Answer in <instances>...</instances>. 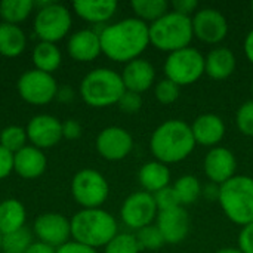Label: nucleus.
Masks as SVG:
<instances>
[{
    "mask_svg": "<svg viewBox=\"0 0 253 253\" xmlns=\"http://www.w3.org/2000/svg\"><path fill=\"white\" fill-rule=\"evenodd\" d=\"M102 53L114 62H130L138 59L150 44L148 24L133 18H125L105 25L99 31Z\"/></svg>",
    "mask_w": 253,
    "mask_h": 253,
    "instance_id": "nucleus-1",
    "label": "nucleus"
},
{
    "mask_svg": "<svg viewBox=\"0 0 253 253\" xmlns=\"http://www.w3.org/2000/svg\"><path fill=\"white\" fill-rule=\"evenodd\" d=\"M196 145L191 125L178 119L163 122L156 127L150 139V150L154 160L165 165L185 160L194 151Z\"/></svg>",
    "mask_w": 253,
    "mask_h": 253,
    "instance_id": "nucleus-2",
    "label": "nucleus"
},
{
    "mask_svg": "<svg viewBox=\"0 0 253 253\" xmlns=\"http://www.w3.org/2000/svg\"><path fill=\"white\" fill-rule=\"evenodd\" d=\"M70 224L73 240L92 249L105 248L119 234L116 218L101 208L79 211Z\"/></svg>",
    "mask_w": 253,
    "mask_h": 253,
    "instance_id": "nucleus-3",
    "label": "nucleus"
},
{
    "mask_svg": "<svg viewBox=\"0 0 253 253\" xmlns=\"http://www.w3.org/2000/svg\"><path fill=\"white\" fill-rule=\"evenodd\" d=\"M148 31L150 44L168 53L188 47L191 40L194 39L191 18L173 10H169L160 19L150 24Z\"/></svg>",
    "mask_w": 253,
    "mask_h": 253,
    "instance_id": "nucleus-4",
    "label": "nucleus"
},
{
    "mask_svg": "<svg viewBox=\"0 0 253 253\" xmlns=\"http://www.w3.org/2000/svg\"><path fill=\"white\" fill-rule=\"evenodd\" d=\"M126 87L122 74L111 68H95L87 73L80 83L82 99L95 108L114 105L120 101Z\"/></svg>",
    "mask_w": 253,
    "mask_h": 253,
    "instance_id": "nucleus-5",
    "label": "nucleus"
},
{
    "mask_svg": "<svg viewBox=\"0 0 253 253\" xmlns=\"http://www.w3.org/2000/svg\"><path fill=\"white\" fill-rule=\"evenodd\" d=\"M218 202L231 222L243 227L251 224L253 221V178L236 175L219 185Z\"/></svg>",
    "mask_w": 253,
    "mask_h": 253,
    "instance_id": "nucleus-6",
    "label": "nucleus"
},
{
    "mask_svg": "<svg viewBox=\"0 0 253 253\" xmlns=\"http://www.w3.org/2000/svg\"><path fill=\"white\" fill-rule=\"evenodd\" d=\"M163 71L166 79L181 86H190L205 74V56L200 50L188 46L168 55Z\"/></svg>",
    "mask_w": 253,
    "mask_h": 253,
    "instance_id": "nucleus-7",
    "label": "nucleus"
},
{
    "mask_svg": "<svg viewBox=\"0 0 253 253\" xmlns=\"http://www.w3.org/2000/svg\"><path fill=\"white\" fill-rule=\"evenodd\" d=\"M71 24L73 19L68 7L59 3L47 1L34 16V33L40 42L56 43L70 33Z\"/></svg>",
    "mask_w": 253,
    "mask_h": 253,
    "instance_id": "nucleus-8",
    "label": "nucleus"
},
{
    "mask_svg": "<svg viewBox=\"0 0 253 253\" xmlns=\"http://www.w3.org/2000/svg\"><path fill=\"white\" fill-rule=\"evenodd\" d=\"M71 194L83 209H98L107 202L110 185L101 172L82 169L73 176Z\"/></svg>",
    "mask_w": 253,
    "mask_h": 253,
    "instance_id": "nucleus-9",
    "label": "nucleus"
},
{
    "mask_svg": "<svg viewBox=\"0 0 253 253\" xmlns=\"http://www.w3.org/2000/svg\"><path fill=\"white\" fill-rule=\"evenodd\" d=\"M16 89L19 96L31 105H46L58 95V83L52 74L28 70L18 79Z\"/></svg>",
    "mask_w": 253,
    "mask_h": 253,
    "instance_id": "nucleus-10",
    "label": "nucleus"
},
{
    "mask_svg": "<svg viewBox=\"0 0 253 253\" xmlns=\"http://www.w3.org/2000/svg\"><path fill=\"white\" fill-rule=\"evenodd\" d=\"M157 215L159 209L156 206L154 197L147 191L132 193L129 197H126L120 209V216L125 225L136 231L151 225Z\"/></svg>",
    "mask_w": 253,
    "mask_h": 253,
    "instance_id": "nucleus-11",
    "label": "nucleus"
},
{
    "mask_svg": "<svg viewBox=\"0 0 253 253\" xmlns=\"http://www.w3.org/2000/svg\"><path fill=\"white\" fill-rule=\"evenodd\" d=\"M193 31L194 37L208 44L221 43L228 34V21L225 15L215 7H203L199 9L193 16Z\"/></svg>",
    "mask_w": 253,
    "mask_h": 253,
    "instance_id": "nucleus-12",
    "label": "nucleus"
},
{
    "mask_svg": "<svg viewBox=\"0 0 253 253\" xmlns=\"http://www.w3.org/2000/svg\"><path fill=\"white\" fill-rule=\"evenodd\" d=\"M95 147L102 159L119 162L130 154L133 148V138L125 127L108 126L98 133Z\"/></svg>",
    "mask_w": 253,
    "mask_h": 253,
    "instance_id": "nucleus-13",
    "label": "nucleus"
},
{
    "mask_svg": "<svg viewBox=\"0 0 253 253\" xmlns=\"http://www.w3.org/2000/svg\"><path fill=\"white\" fill-rule=\"evenodd\" d=\"M34 234L39 242L46 243L55 249L70 242L71 224L70 219L56 212H46L36 218Z\"/></svg>",
    "mask_w": 253,
    "mask_h": 253,
    "instance_id": "nucleus-14",
    "label": "nucleus"
},
{
    "mask_svg": "<svg viewBox=\"0 0 253 253\" xmlns=\"http://www.w3.org/2000/svg\"><path fill=\"white\" fill-rule=\"evenodd\" d=\"M27 138L36 148H52L62 139V123L50 114L34 116L27 127Z\"/></svg>",
    "mask_w": 253,
    "mask_h": 253,
    "instance_id": "nucleus-15",
    "label": "nucleus"
},
{
    "mask_svg": "<svg viewBox=\"0 0 253 253\" xmlns=\"http://www.w3.org/2000/svg\"><path fill=\"white\" fill-rule=\"evenodd\" d=\"M203 169L211 182L222 185L236 176L237 160L231 150L225 147H213L206 154L203 162Z\"/></svg>",
    "mask_w": 253,
    "mask_h": 253,
    "instance_id": "nucleus-16",
    "label": "nucleus"
},
{
    "mask_svg": "<svg viewBox=\"0 0 253 253\" xmlns=\"http://www.w3.org/2000/svg\"><path fill=\"white\" fill-rule=\"evenodd\" d=\"M156 225L166 243L178 245L184 242L190 233V216L185 208L178 206L169 211L159 212L156 218Z\"/></svg>",
    "mask_w": 253,
    "mask_h": 253,
    "instance_id": "nucleus-17",
    "label": "nucleus"
},
{
    "mask_svg": "<svg viewBox=\"0 0 253 253\" xmlns=\"http://www.w3.org/2000/svg\"><path fill=\"white\" fill-rule=\"evenodd\" d=\"M122 80H123L126 90L141 95L154 84L156 68L150 61L144 58L133 59L125 65L123 73H122Z\"/></svg>",
    "mask_w": 253,
    "mask_h": 253,
    "instance_id": "nucleus-18",
    "label": "nucleus"
},
{
    "mask_svg": "<svg viewBox=\"0 0 253 253\" xmlns=\"http://www.w3.org/2000/svg\"><path fill=\"white\" fill-rule=\"evenodd\" d=\"M67 50L68 55L77 62H90L96 59L102 53L99 33L89 28L76 31L68 39Z\"/></svg>",
    "mask_w": 253,
    "mask_h": 253,
    "instance_id": "nucleus-19",
    "label": "nucleus"
},
{
    "mask_svg": "<svg viewBox=\"0 0 253 253\" xmlns=\"http://www.w3.org/2000/svg\"><path fill=\"white\" fill-rule=\"evenodd\" d=\"M191 130L196 139V144L203 147H218L225 135L224 120L213 113H205L196 117L191 125Z\"/></svg>",
    "mask_w": 253,
    "mask_h": 253,
    "instance_id": "nucleus-20",
    "label": "nucleus"
},
{
    "mask_svg": "<svg viewBox=\"0 0 253 253\" xmlns=\"http://www.w3.org/2000/svg\"><path fill=\"white\" fill-rule=\"evenodd\" d=\"M47 166L46 156L40 148L25 145L22 150L13 154V170L24 179L40 178Z\"/></svg>",
    "mask_w": 253,
    "mask_h": 253,
    "instance_id": "nucleus-21",
    "label": "nucleus"
},
{
    "mask_svg": "<svg viewBox=\"0 0 253 253\" xmlns=\"http://www.w3.org/2000/svg\"><path fill=\"white\" fill-rule=\"evenodd\" d=\"M236 64V55L231 49L213 47L205 56V73L213 80H225L234 73Z\"/></svg>",
    "mask_w": 253,
    "mask_h": 253,
    "instance_id": "nucleus-22",
    "label": "nucleus"
},
{
    "mask_svg": "<svg viewBox=\"0 0 253 253\" xmlns=\"http://www.w3.org/2000/svg\"><path fill=\"white\" fill-rule=\"evenodd\" d=\"M138 179L144 191L154 194L170 185V169L165 163L151 160L142 165L138 173Z\"/></svg>",
    "mask_w": 253,
    "mask_h": 253,
    "instance_id": "nucleus-23",
    "label": "nucleus"
},
{
    "mask_svg": "<svg viewBox=\"0 0 253 253\" xmlns=\"http://www.w3.org/2000/svg\"><path fill=\"white\" fill-rule=\"evenodd\" d=\"M73 9L77 16H80L82 19L87 22L104 24L114 16L117 10V1L114 0H98V1L79 0L73 3Z\"/></svg>",
    "mask_w": 253,
    "mask_h": 253,
    "instance_id": "nucleus-24",
    "label": "nucleus"
},
{
    "mask_svg": "<svg viewBox=\"0 0 253 253\" xmlns=\"http://www.w3.org/2000/svg\"><path fill=\"white\" fill-rule=\"evenodd\" d=\"M27 212L24 205L16 199L0 202V234L6 236L25 227Z\"/></svg>",
    "mask_w": 253,
    "mask_h": 253,
    "instance_id": "nucleus-25",
    "label": "nucleus"
},
{
    "mask_svg": "<svg viewBox=\"0 0 253 253\" xmlns=\"http://www.w3.org/2000/svg\"><path fill=\"white\" fill-rule=\"evenodd\" d=\"M27 46V37L19 25L0 24V55L6 58L19 56Z\"/></svg>",
    "mask_w": 253,
    "mask_h": 253,
    "instance_id": "nucleus-26",
    "label": "nucleus"
},
{
    "mask_svg": "<svg viewBox=\"0 0 253 253\" xmlns=\"http://www.w3.org/2000/svg\"><path fill=\"white\" fill-rule=\"evenodd\" d=\"M33 62L36 70L52 74L62 62V55L55 43L39 42L33 49Z\"/></svg>",
    "mask_w": 253,
    "mask_h": 253,
    "instance_id": "nucleus-27",
    "label": "nucleus"
},
{
    "mask_svg": "<svg viewBox=\"0 0 253 253\" xmlns=\"http://www.w3.org/2000/svg\"><path fill=\"white\" fill-rule=\"evenodd\" d=\"M130 7L138 19L150 25L169 12L170 3L166 0H133L130 1Z\"/></svg>",
    "mask_w": 253,
    "mask_h": 253,
    "instance_id": "nucleus-28",
    "label": "nucleus"
},
{
    "mask_svg": "<svg viewBox=\"0 0 253 253\" xmlns=\"http://www.w3.org/2000/svg\"><path fill=\"white\" fill-rule=\"evenodd\" d=\"M33 7L31 0H3L0 3V18L6 24L18 25L30 16Z\"/></svg>",
    "mask_w": 253,
    "mask_h": 253,
    "instance_id": "nucleus-29",
    "label": "nucleus"
},
{
    "mask_svg": "<svg viewBox=\"0 0 253 253\" xmlns=\"http://www.w3.org/2000/svg\"><path fill=\"white\" fill-rule=\"evenodd\" d=\"M172 187L176 193L179 205L184 208V206L194 205L200 199L203 185L194 175H184V176L178 178Z\"/></svg>",
    "mask_w": 253,
    "mask_h": 253,
    "instance_id": "nucleus-30",
    "label": "nucleus"
},
{
    "mask_svg": "<svg viewBox=\"0 0 253 253\" xmlns=\"http://www.w3.org/2000/svg\"><path fill=\"white\" fill-rule=\"evenodd\" d=\"M27 130L21 126L10 125L0 130V145L15 154L27 145Z\"/></svg>",
    "mask_w": 253,
    "mask_h": 253,
    "instance_id": "nucleus-31",
    "label": "nucleus"
},
{
    "mask_svg": "<svg viewBox=\"0 0 253 253\" xmlns=\"http://www.w3.org/2000/svg\"><path fill=\"white\" fill-rule=\"evenodd\" d=\"M31 240V233L24 227L15 233L1 236V252L3 253H25Z\"/></svg>",
    "mask_w": 253,
    "mask_h": 253,
    "instance_id": "nucleus-32",
    "label": "nucleus"
},
{
    "mask_svg": "<svg viewBox=\"0 0 253 253\" xmlns=\"http://www.w3.org/2000/svg\"><path fill=\"white\" fill-rule=\"evenodd\" d=\"M135 237H136V242H138L141 251H159L166 245V242L156 224H151V225H147V227L138 230Z\"/></svg>",
    "mask_w": 253,
    "mask_h": 253,
    "instance_id": "nucleus-33",
    "label": "nucleus"
},
{
    "mask_svg": "<svg viewBox=\"0 0 253 253\" xmlns=\"http://www.w3.org/2000/svg\"><path fill=\"white\" fill-rule=\"evenodd\" d=\"M141 248L136 242L135 234L119 233L105 248L104 253H139Z\"/></svg>",
    "mask_w": 253,
    "mask_h": 253,
    "instance_id": "nucleus-34",
    "label": "nucleus"
},
{
    "mask_svg": "<svg viewBox=\"0 0 253 253\" xmlns=\"http://www.w3.org/2000/svg\"><path fill=\"white\" fill-rule=\"evenodd\" d=\"M179 93H181V87L166 77L157 82L154 86V96L163 105L173 104L179 98Z\"/></svg>",
    "mask_w": 253,
    "mask_h": 253,
    "instance_id": "nucleus-35",
    "label": "nucleus"
},
{
    "mask_svg": "<svg viewBox=\"0 0 253 253\" xmlns=\"http://www.w3.org/2000/svg\"><path fill=\"white\" fill-rule=\"evenodd\" d=\"M236 125L243 135L253 136V99L243 102L239 107L236 113Z\"/></svg>",
    "mask_w": 253,
    "mask_h": 253,
    "instance_id": "nucleus-36",
    "label": "nucleus"
},
{
    "mask_svg": "<svg viewBox=\"0 0 253 253\" xmlns=\"http://www.w3.org/2000/svg\"><path fill=\"white\" fill-rule=\"evenodd\" d=\"M153 197H154V202H156V206H157L159 212L169 211V209L181 206L179 200L176 197V193H175L173 187H170V185L160 190V191H157V193H154Z\"/></svg>",
    "mask_w": 253,
    "mask_h": 253,
    "instance_id": "nucleus-37",
    "label": "nucleus"
},
{
    "mask_svg": "<svg viewBox=\"0 0 253 253\" xmlns=\"http://www.w3.org/2000/svg\"><path fill=\"white\" fill-rule=\"evenodd\" d=\"M117 105L123 113H127V114L138 113L142 107V96L139 93L126 90L123 96L120 98V101L117 102Z\"/></svg>",
    "mask_w": 253,
    "mask_h": 253,
    "instance_id": "nucleus-38",
    "label": "nucleus"
},
{
    "mask_svg": "<svg viewBox=\"0 0 253 253\" xmlns=\"http://www.w3.org/2000/svg\"><path fill=\"white\" fill-rule=\"evenodd\" d=\"M170 7L173 12L191 18V15H194L197 12L199 1L197 0H173L170 3Z\"/></svg>",
    "mask_w": 253,
    "mask_h": 253,
    "instance_id": "nucleus-39",
    "label": "nucleus"
},
{
    "mask_svg": "<svg viewBox=\"0 0 253 253\" xmlns=\"http://www.w3.org/2000/svg\"><path fill=\"white\" fill-rule=\"evenodd\" d=\"M239 249L243 253H253V221L242 228L239 234Z\"/></svg>",
    "mask_w": 253,
    "mask_h": 253,
    "instance_id": "nucleus-40",
    "label": "nucleus"
},
{
    "mask_svg": "<svg viewBox=\"0 0 253 253\" xmlns=\"http://www.w3.org/2000/svg\"><path fill=\"white\" fill-rule=\"evenodd\" d=\"M13 172V154L0 145V179H4Z\"/></svg>",
    "mask_w": 253,
    "mask_h": 253,
    "instance_id": "nucleus-41",
    "label": "nucleus"
},
{
    "mask_svg": "<svg viewBox=\"0 0 253 253\" xmlns=\"http://www.w3.org/2000/svg\"><path fill=\"white\" fill-rule=\"evenodd\" d=\"M80 135H82V126L79 122L70 119L62 123V138L73 141V139L80 138Z\"/></svg>",
    "mask_w": 253,
    "mask_h": 253,
    "instance_id": "nucleus-42",
    "label": "nucleus"
},
{
    "mask_svg": "<svg viewBox=\"0 0 253 253\" xmlns=\"http://www.w3.org/2000/svg\"><path fill=\"white\" fill-rule=\"evenodd\" d=\"M56 253H98L96 249H92L89 246H84L79 242H74V240H70L68 243L59 246L56 249Z\"/></svg>",
    "mask_w": 253,
    "mask_h": 253,
    "instance_id": "nucleus-43",
    "label": "nucleus"
},
{
    "mask_svg": "<svg viewBox=\"0 0 253 253\" xmlns=\"http://www.w3.org/2000/svg\"><path fill=\"white\" fill-rule=\"evenodd\" d=\"M202 196H205L209 202H215L219 199V185L209 182L202 187Z\"/></svg>",
    "mask_w": 253,
    "mask_h": 253,
    "instance_id": "nucleus-44",
    "label": "nucleus"
},
{
    "mask_svg": "<svg viewBox=\"0 0 253 253\" xmlns=\"http://www.w3.org/2000/svg\"><path fill=\"white\" fill-rule=\"evenodd\" d=\"M25 253H56V249L42 242H33Z\"/></svg>",
    "mask_w": 253,
    "mask_h": 253,
    "instance_id": "nucleus-45",
    "label": "nucleus"
},
{
    "mask_svg": "<svg viewBox=\"0 0 253 253\" xmlns=\"http://www.w3.org/2000/svg\"><path fill=\"white\" fill-rule=\"evenodd\" d=\"M245 55L249 59V62L253 64V28L248 33L245 39Z\"/></svg>",
    "mask_w": 253,
    "mask_h": 253,
    "instance_id": "nucleus-46",
    "label": "nucleus"
},
{
    "mask_svg": "<svg viewBox=\"0 0 253 253\" xmlns=\"http://www.w3.org/2000/svg\"><path fill=\"white\" fill-rule=\"evenodd\" d=\"M215 253H243L239 248H222Z\"/></svg>",
    "mask_w": 253,
    "mask_h": 253,
    "instance_id": "nucleus-47",
    "label": "nucleus"
},
{
    "mask_svg": "<svg viewBox=\"0 0 253 253\" xmlns=\"http://www.w3.org/2000/svg\"><path fill=\"white\" fill-rule=\"evenodd\" d=\"M251 12H252V15H253V1L251 3Z\"/></svg>",
    "mask_w": 253,
    "mask_h": 253,
    "instance_id": "nucleus-48",
    "label": "nucleus"
},
{
    "mask_svg": "<svg viewBox=\"0 0 253 253\" xmlns=\"http://www.w3.org/2000/svg\"><path fill=\"white\" fill-rule=\"evenodd\" d=\"M0 251H1V234H0Z\"/></svg>",
    "mask_w": 253,
    "mask_h": 253,
    "instance_id": "nucleus-49",
    "label": "nucleus"
},
{
    "mask_svg": "<svg viewBox=\"0 0 253 253\" xmlns=\"http://www.w3.org/2000/svg\"><path fill=\"white\" fill-rule=\"evenodd\" d=\"M252 93H253V80H252Z\"/></svg>",
    "mask_w": 253,
    "mask_h": 253,
    "instance_id": "nucleus-50",
    "label": "nucleus"
}]
</instances>
